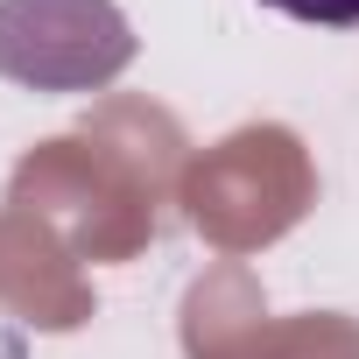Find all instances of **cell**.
Returning <instances> with one entry per match:
<instances>
[{"mask_svg": "<svg viewBox=\"0 0 359 359\" xmlns=\"http://www.w3.org/2000/svg\"><path fill=\"white\" fill-rule=\"evenodd\" d=\"M134 64L113 0H0V78L29 92H99Z\"/></svg>", "mask_w": 359, "mask_h": 359, "instance_id": "6da1fadb", "label": "cell"}, {"mask_svg": "<svg viewBox=\"0 0 359 359\" xmlns=\"http://www.w3.org/2000/svg\"><path fill=\"white\" fill-rule=\"evenodd\" d=\"M261 8L310 22V29H359V0H261Z\"/></svg>", "mask_w": 359, "mask_h": 359, "instance_id": "7a4b0ae2", "label": "cell"}]
</instances>
